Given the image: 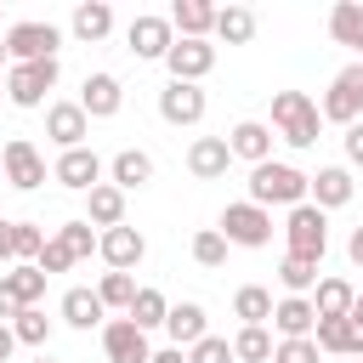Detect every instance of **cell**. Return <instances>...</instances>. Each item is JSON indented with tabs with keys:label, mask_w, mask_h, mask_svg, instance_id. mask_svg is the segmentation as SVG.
<instances>
[{
	"label": "cell",
	"mask_w": 363,
	"mask_h": 363,
	"mask_svg": "<svg viewBox=\"0 0 363 363\" xmlns=\"http://www.w3.org/2000/svg\"><path fill=\"white\" fill-rule=\"evenodd\" d=\"M323 130V113L306 91H272V136H284L289 147H312Z\"/></svg>",
	"instance_id": "1"
},
{
	"label": "cell",
	"mask_w": 363,
	"mask_h": 363,
	"mask_svg": "<svg viewBox=\"0 0 363 363\" xmlns=\"http://www.w3.org/2000/svg\"><path fill=\"white\" fill-rule=\"evenodd\" d=\"M250 204H261V210H272V204H306V170H295V164H278V159H267V164H255L250 170Z\"/></svg>",
	"instance_id": "2"
},
{
	"label": "cell",
	"mask_w": 363,
	"mask_h": 363,
	"mask_svg": "<svg viewBox=\"0 0 363 363\" xmlns=\"http://www.w3.org/2000/svg\"><path fill=\"white\" fill-rule=\"evenodd\" d=\"M216 233H221L227 244H238V250H267V244H272V210L238 199V204L221 210V227H216Z\"/></svg>",
	"instance_id": "3"
},
{
	"label": "cell",
	"mask_w": 363,
	"mask_h": 363,
	"mask_svg": "<svg viewBox=\"0 0 363 363\" xmlns=\"http://www.w3.org/2000/svg\"><path fill=\"white\" fill-rule=\"evenodd\" d=\"M57 45H62V28L40 23V17H23V23L6 28V57L11 62H45V57H57Z\"/></svg>",
	"instance_id": "4"
},
{
	"label": "cell",
	"mask_w": 363,
	"mask_h": 363,
	"mask_svg": "<svg viewBox=\"0 0 363 363\" xmlns=\"http://www.w3.org/2000/svg\"><path fill=\"white\" fill-rule=\"evenodd\" d=\"M284 238H289V255L323 261V250H329V216H323L318 204H295L289 221H284Z\"/></svg>",
	"instance_id": "5"
},
{
	"label": "cell",
	"mask_w": 363,
	"mask_h": 363,
	"mask_svg": "<svg viewBox=\"0 0 363 363\" xmlns=\"http://www.w3.org/2000/svg\"><path fill=\"white\" fill-rule=\"evenodd\" d=\"M318 113L335 119V125H357V119H363V62H346V68L329 79Z\"/></svg>",
	"instance_id": "6"
},
{
	"label": "cell",
	"mask_w": 363,
	"mask_h": 363,
	"mask_svg": "<svg viewBox=\"0 0 363 363\" xmlns=\"http://www.w3.org/2000/svg\"><path fill=\"white\" fill-rule=\"evenodd\" d=\"M57 79H62L57 57H45V62H11V74H6V96H11L17 108H40L45 91H57Z\"/></svg>",
	"instance_id": "7"
},
{
	"label": "cell",
	"mask_w": 363,
	"mask_h": 363,
	"mask_svg": "<svg viewBox=\"0 0 363 363\" xmlns=\"http://www.w3.org/2000/svg\"><path fill=\"white\" fill-rule=\"evenodd\" d=\"M0 176H6L17 193H34V187L45 182V153H40L28 136H11V142L0 147Z\"/></svg>",
	"instance_id": "8"
},
{
	"label": "cell",
	"mask_w": 363,
	"mask_h": 363,
	"mask_svg": "<svg viewBox=\"0 0 363 363\" xmlns=\"http://www.w3.org/2000/svg\"><path fill=\"white\" fill-rule=\"evenodd\" d=\"M125 40H130V51H136L142 62H164V51L176 45V28H170V17H159V11H142V17L125 28Z\"/></svg>",
	"instance_id": "9"
},
{
	"label": "cell",
	"mask_w": 363,
	"mask_h": 363,
	"mask_svg": "<svg viewBox=\"0 0 363 363\" xmlns=\"http://www.w3.org/2000/svg\"><path fill=\"white\" fill-rule=\"evenodd\" d=\"M164 68H170V79L199 85V79L216 68V45H210V40H176V45L164 51Z\"/></svg>",
	"instance_id": "10"
},
{
	"label": "cell",
	"mask_w": 363,
	"mask_h": 363,
	"mask_svg": "<svg viewBox=\"0 0 363 363\" xmlns=\"http://www.w3.org/2000/svg\"><path fill=\"white\" fill-rule=\"evenodd\" d=\"M102 159L91 153V147H68V153H57V164H51V182H62L68 193H91L96 182H102Z\"/></svg>",
	"instance_id": "11"
},
{
	"label": "cell",
	"mask_w": 363,
	"mask_h": 363,
	"mask_svg": "<svg viewBox=\"0 0 363 363\" xmlns=\"http://www.w3.org/2000/svg\"><path fill=\"white\" fill-rule=\"evenodd\" d=\"M352 193H357V182H352L346 164H323L318 176H306V204H318L323 216L340 210V204H352Z\"/></svg>",
	"instance_id": "12"
},
{
	"label": "cell",
	"mask_w": 363,
	"mask_h": 363,
	"mask_svg": "<svg viewBox=\"0 0 363 363\" xmlns=\"http://www.w3.org/2000/svg\"><path fill=\"white\" fill-rule=\"evenodd\" d=\"M96 255L108 261V272H130L142 255H147V238L136 233V227H108V233H96Z\"/></svg>",
	"instance_id": "13"
},
{
	"label": "cell",
	"mask_w": 363,
	"mask_h": 363,
	"mask_svg": "<svg viewBox=\"0 0 363 363\" xmlns=\"http://www.w3.org/2000/svg\"><path fill=\"white\" fill-rule=\"evenodd\" d=\"M102 352H108V363H147V357H153L147 335H142L130 318H108V323H102Z\"/></svg>",
	"instance_id": "14"
},
{
	"label": "cell",
	"mask_w": 363,
	"mask_h": 363,
	"mask_svg": "<svg viewBox=\"0 0 363 363\" xmlns=\"http://www.w3.org/2000/svg\"><path fill=\"white\" fill-rule=\"evenodd\" d=\"M204 108H210V96H204L199 85L170 79V85L159 91V119H164V125H199V119H204Z\"/></svg>",
	"instance_id": "15"
},
{
	"label": "cell",
	"mask_w": 363,
	"mask_h": 363,
	"mask_svg": "<svg viewBox=\"0 0 363 363\" xmlns=\"http://www.w3.org/2000/svg\"><path fill=\"white\" fill-rule=\"evenodd\" d=\"M272 142H278V136H272V125H261V119H238V125L227 130V153L244 159L250 170L272 159Z\"/></svg>",
	"instance_id": "16"
},
{
	"label": "cell",
	"mask_w": 363,
	"mask_h": 363,
	"mask_svg": "<svg viewBox=\"0 0 363 363\" xmlns=\"http://www.w3.org/2000/svg\"><path fill=\"white\" fill-rule=\"evenodd\" d=\"M45 136L68 153V147H85V136H91V119H85V108L79 102H51L45 108Z\"/></svg>",
	"instance_id": "17"
},
{
	"label": "cell",
	"mask_w": 363,
	"mask_h": 363,
	"mask_svg": "<svg viewBox=\"0 0 363 363\" xmlns=\"http://www.w3.org/2000/svg\"><path fill=\"white\" fill-rule=\"evenodd\" d=\"M79 108H85V119H113V113L125 108V85H119L113 74H85Z\"/></svg>",
	"instance_id": "18"
},
{
	"label": "cell",
	"mask_w": 363,
	"mask_h": 363,
	"mask_svg": "<svg viewBox=\"0 0 363 363\" xmlns=\"http://www.w3.org/2000/svg\"><path fill=\"white\" fill-rule=\"evenodd\" d=\"M272 329H278V340H306V335L318 329L312 301H306V295H284V301H272Z\"/></svg>",
	"instance_id": "19"
},
{
	"label": "cell",
	"mask_w": 363,
	"mask_h": 363,
	"mask_svg": "<svg viewBox=\"0 0 363 363\" xmlns=\"http://www.w3.org/2000/svg\"><path fill=\"white\" fill-rule=\"evenodd\" d=\"M164 335H170V346H199L204 335H210V318H204V306L199 301H176L170 312H164Z\"/></svg>",
	"instance_id": "20"
},
{
	"label": "cell",
	"mask_w": 363,
	"mask_h": 363,
	"mask_svg": "<svg viewBox=\"0 0 363 363\" xmlns=\"http://www.w3.org/2000/svg\"><path fill=\"white\" fill-rule=\"evenodd\" d=\"M68 34H74L79 45L108 40V34H113V6H108V0H79L74 17H68Z\"/></svg>",
	"instance_id": "21"
},
{
	"label": "cell",
	"mask_w": 363,
	"mask_h": 363,
	"mask_svg": "<svg viewBox=\"0 0 363 363\" xmlns=\"http://www.w3.org/2000/svg\"><path fill=\"white\" fill-rule=\"evenodd\" d=\"M227 164H233V153H227V136H193V147H187V170H193L199 182H216V176H227Z\"/></svg>",
	"instance_id": "22"
},
{
	"label": "cell",
	"mask_w": 363,
	"mask_h": 363,
	"mask_svg": "<svg viewBox=\"0 0 363 363\" xmlns=\"http://www.w3.org/2000/svg\"><path fill=\"white\" fill-rule=\"evenodd\" d=\"M108 182H113L119 193H136V187L153 182V159H147L142 147H119V153L108 159Z\"/></svg>",
	"instance_id": "23"
},
{
	"label": "cell",
	"mask_w": 363,
	"mask_h": 363,
	"mask_svg": "<svg viewBox=\"0 0 363 363\" xmlns=\"http://www.w3.org/2000/svg\"><path fill=\"white\" fill-rule=\"evenodd\" d=\"M0 289L11 295V306L23 312V306H40V295H45V272L34 267V261H17V267H6L0 272Z\"/></svg>",
	"instance_id": "24"
},
{
	"label": "cell",
	"mask_w": 363,
	"mask_h": 363,
	"mask_svg": "<svg viewBox=\"0 0 363 363\" xmlns=\"http://www.w3.org/2000/svg\"><path fill=\"white\" fill-rule=\"evenodd\" d=\"M170 28H176V40H210L216 6H210V0H176V6H170Z\"/></svg>",
	"instance_id": "25"
},
{
	"label": "cell",
	"mask_w": 363,
	"mask_h": 363,
	"mask_svg": "<svg viewBox=\"0 0 363 363\" xmlns=\"http://www.w3.org/2000/svg\"><path fill=\"white\" fill-rule=\"evenodd\" d=\"M57 312H62V323H68V329H96V323H108V306H102V301H96V289H85V284H74V289L62 295V306H57Z\"/></svg>",
	"instance_id": "26"
},
{
	"label": "cell",
	"mask_w": 363,
	"mask_h": 363,
	"mask_svg": "<svg viewBox=\"0 0 363 363\" xmlns=\"http://www.w3.org/2000/svg\"><path fill=\"white\" fill-rule=\"evenodd\" d=\"M85 221H91V227H102V233H108V227H119V221H125V193H119L113 182H96V187L85 193Z\"/></svg>",
	"instance_id": "27"
},
{
	"label": "cell",
	"mask_w": 363,
	"mask_h": 363,
	"mask_svg": "<svg viewBox=\"0 0 363 363\" xmlns=\"http://www.w3.org/2000/svg\"><path fill=\"white\" fill-rule=\"evenodd\" d=\"M312 346H318V352H335V357H363V340H357V329H352L346 318H318Z\"/></svg>",
	"instance_id": "28"
},
{
	"label": "cell",
	"mask_w": 363,
	"mask_h": 363,
	"mask_svg": "<svg viewBox=\"0 0 363 363\" xmlns=\"http://www.w3.org/2000/svg\"><path fill=\"white\" fill-rule=\"evenodd\" d=\"M233 318H238V329H267V323H272V289L244 284V289L233 295Z\"/></svg>",
	"instance_id": "29"
},
{
	"label": "cell",
	"mask_w": 363,
	"mask_h": 363,
	"mask_svg": "<svg viewBox=\"0 0 363 363\" xmlns=\"http://www.w3.org/2000/svg\"><path fill=\"white\" fill-rule=\"evenodd\" d=\"M329 34H335V45H352L363 57V0H335L329 6Z\"/></svg>",
	"instance_id": "30"
},
{
	"label": "cell",
	"mask_w": 363,
	"mask_h": 363,
	"mask_svg": "<svg viewBox=\"0 0 363 363\" xmlns=\"http://www.w3.org/2000/svg\"><path fill=\"white\" fill-rule=\"evenodd\" d=\"M306 301H312V312H318V318H346V312H352V301H357V289H352L346 278H318V289H312Z\"/></svg>",
	"instance_id": "31"
},
{
	"label": "cell",
	"mask_w": 363,
	"mask_h": 363,
	"mask_svg": "<svg viewBox=\"0 0 363 363\" xmlns=\"http://www.w3.org/2000/svg\"><path fill=\"white\" fill-rule=\"evenodd\" d=\"M210 34L227 40V45H250L255 40V11L250 6H216V28Z\"/></svg>",
	"instance_id": "32"
},
{
	"label": "cell",
	"mask_w": 363,
	"mask_h": 363,
	"mask_svg": "<svg viewBox=\"0 0 363 363\" xmlns=\"http://www.w3.org/2000/svg\"><path fill=\"white\" fill-rule=\"evenodd\" d=\"M164 312H170V301H164V295H159V289H147V284H142V289H136V301H130V312H125V318H130V323H136V329H142V335H147V329H164Z\"/></svg>",
	"instance_id": "33"
},
{
	"label": "cell",
	"mask_w": 363,
	"mask_h": 363,
	"mask_svg": "<svg viewBox=\"0 0 363 363\" xmlns=\"http://www.w3.org/2000/svg\"><path fill=\"white\" fill-rule=\"evenodd\" d=\"M278 284H284V295H312V289H318V261L284 255V261H278Z\"/></svg>",
	"instance_id": "34"
},
{
	"label": "cell",
	"mask_w": 363,
	"mask_h": 363,
	"mask_svg": "<svg viewBox=\"0 0 363 363\" xmlns=\"http://www.w3.org/2000/svg\"><path fill=\"white\" fill-rule=\"evenodd\" d=\"M136 278L130 272H102V284H96V301L108 306V312H130V301H136Z\"/></svg>",
	"instance_id": "35"
},
{
	"label": "cell",
	"mask_w": 363,
	"mask_h": 363,
	"mask_svg": "<svg viewBox=\"0 0 363 363\" xmlns=\"http://www.w3.org/2000/svg\"><path fill=\"white\" fill-rule=\"evenodd\" d=\"M11 335H17V346H40V352H45V340H51V318H45L40 306H23V312L11 318Z\"/></svg>",
	"instance_id": "36"
},
{
	"label": "cell",
	"mask_w": 363,
	"mask_h": 363,
	"mask_svg": "<svg viewBox=\"0 0 363 363\" xmlns=\"http://www.w3.org/2000/svg\"><path fill=\"white\" fill-rule=\"evenodd\" d=\"M272 335L267 329H238L233 335V363H272Z\"/></svg>",
	"instance_id": "37"
},
{
	"label": "cell",
	"mask_w": 363,
	"mask_h": 363,
	"mask_svg": "<svg viewBox=\"0 0 363 363\" xmlns=\"http://www.w3.org/2000/svg\"><path fill=\"white\" fill-rule=\"evenodd\" d=\"M57 244H62L74 261H85V255L96 250V233H91V221L79 216V221H62V227H57Z\"/></svg>",
	"instance_id": "38"
},
{
	"label": "cell",
	"mask_w": 363,
	"mask_h": 363,
	"mask_svg": "<svg viewBox=\"0 0 363 363\" xmlns=\"http://www.w3.org/2000/svg\"><path fill=\"white\" fill-rule=\"evenodd\" d=\"M40 250H45V233L34 221H11V255L17 261H40Z\"/></svg>",
	"instance_id": "39"
},
{
	"label": "cell",
	"mask_w": 363,
	"mask_h": 363,
	"mask_svg": "<svg viewBox=\"0 0 363 363\" xmlns=\"http://www.w3.org/2000/svg\"><path fill=\"white\" fill-rule=\"evenodd\" d=\"M227 250H233V244H227L216 227L193 233V261H199V267H221V261H227Z\"/></svg>",
	"instance_id": "40"
},
{
	"label": "cell",
	"mask_w": 363,
	"mask_h": 363,
	"mask_svg": "<svg viewBox=\"0 0 363 363\" xmlns=\"http://www.w3.org/2000/svg\"><path fill=\"white\" fill-rule=\"evenodd\" d=\"M187 363H233V340H221V335H204L199 346H187Z\"/></svg>",
	"instance_id": "41"
},
{
	"label": "cell",
	"mask_w": 363,
	"mask_h": 363,
	"mask_svg": "<svg viewBox=\"0 0 363 363\" xmlns=\"http://www.w3.org/2000/svg\"><path fill=\"white\" fill-rule=\"evenodd\" d=\"M272 363H318L312 335H306V340H278V346H272Z\"/></svg>",
	"instance_id": "42"
},
{
	"label": "cell",
	"mask_w": 363,
	"mask_h": 363,
	"mask_svg": "<svg viewBox=\"0 0 363 363\" xmlns=\"http://www.w3.org/2000/svg\"><path fill=\"white\" fill-rule=\"evenodd\" d=\"M34 267H40L45 278H51V272H68V267H74V255H68V250H62L57 238H45V250H40V261H34Z\"/></svg>",
	"instance_id": "43"
},
{
	"label": "cell",
	"mask_w": 363,
	"mask_h": 363,
	"mask_svg": "<svg viewBox=\"0 0 363 363\" xmlns=\"http://www.w3.org/2000/svg\"><path fill=\"white\" fill-rule=\"evenodd\" d=\"M340 142H346V164H352V170H363V119H357V125H346V136H340Z\"/></svg>",
	"instance_id": "44"
},
{
	"label": "cell",
	"mask_w": 363,
	"mask_h": 363,
	"mask_svg": "<svg viewBox=\"0 0 363 363\" xmlns=\"http://www.w3.org/2000/svg\"><path fill=\"white\" fill-rule=\"evenodd\" d=\"M0 267H17V255H11V221H0Z\"/></svg>",
	"instance_id": "45"
},
{
	"label": "cell",
	"mask_w": 363,
	"mask_h": 363,
	"mask_svg": "<svg viewBox=\"0 0 363 363\" xmlns=\"http://www.w3.org/2000/svg\"><path fill=\"white\" fill-rule=\"evenodd\" d=\"M346 261L363 267V227H352V238H346Z\"/></svg>",
	"instance_id": "46"
},
{
	"label": "cell",
	"mask_w": 363,
	"mask_h": 363,
	"mask_svg": "<svg viewBox=\"0 0 363 363\" xmlns=\"http://www.w3.org/2000/svg\"><path fill=\"white\" fill-rule=\"evenodd\" d=\"M11 352H17V335H11V323H0V363H11Z\"/></svg>",
	"instance_id": "47"
},
{
	"label": "cell",
	"mask_w": 363,
	"mask_h": 363,
	"mask_svg": "<svg viewBox=\"0 0 363 363\" xmlns=\"http://www.w3.org/2000/svg\"><path fill=\"white\" fill-rule=\"evenodd\" d=\"M147 363H187V352H182V346H164V352H153Z\"/></svg>",
	"instance_id": "48"
},
{
	"label": "cell",
	"mask_w": 363,
	"mask_h": 363,
	"mask_svg": "<svg viewBox=\"0 0 363 363\" xmlns=\"http://www.w3.org/2000/svg\"><path fill=\"white\" fill-rule=\"evenodd\" d=\"M346 323H352V329H357V340H363V295L352 301V312H346Z\"/></svg>",
	"instance_id": "49"
},
{
	"label": "cell",
	"mask_w": 363,
	"mask_h": 363,
	"mask_svg": "<svg viewBox=\"0 0 363 363\" xmlns=\"http://www.w3.org/2000/svg\"><path fill=\"white\" fill-rule=\"evenodd\" d=\"M0 62H6V34H0Z\"/></svg>",
	"instance_id": "50"
},
{
	"label": "cell",
	"mask_w": 363,
	"mask_h": 363,
	"mask_svg": "<svg viewBox=\"0 0 363 363\" xmlns=\"http://www.w3.org/2000/svg\"><path fill=\"white\" fill-rule=\"evenodd\" d=\"M34 363H57V357H45V352H40V357H34Z\"/></svg>",
	"instance_id": "51"
},
{
	"label": "cell",
	"mask_w": 363,
	"mask_h": 363,
	"mask_svg": "<svg viewBox=\"0 0 363 363\" xmlns=\"http://www.w3.org/2000/svg\"><path fill=\"white\" fill-rule=\"evenodd\" d=\"M0 91H6V79H0Z\"/></svg>",
	"instance_id": "52"
},
{
	"label": "cell",
	"mask_w": 363,
	"mask_h": 363,
	"mask_svg": "<svg viewBox=\"0 0 363 363\" xmlns=\"http://www.w3.org/2000/svg\"><path fill=\"white\" fill-rule=\"evenodd\" d=\"M352 363H363V357H352Z\"/></svg>",
	"instance_id": "53"
},
{
	"label": "cell",
	"mask_w": 363,
	"mask_h": 363,
	"mask_svg": "<svg viewBox=\"0 0 363 363\" xmlns=\"http://www.w3.org/2000/svg\"><path fill=\"white\" fill-rule=\"evenodd\" d=\"M0 182H6V176H0Z\"/></svg>",
	"instance_id": "54"
},
{
	"label": "cell",
	"mask_w": 363,
	"mask_h": 363,
	"mask_svg": "<svg viewBox=\"0 0 363 363\" xmlns=\"http://www.w3.org/2000/svg\"><path fill=\"white\" fill-rule=\"evenodd\" d=\"M357 62H363V57H357Z\"/></svg>",
	"instance_id": "55"
}]
</instances>
